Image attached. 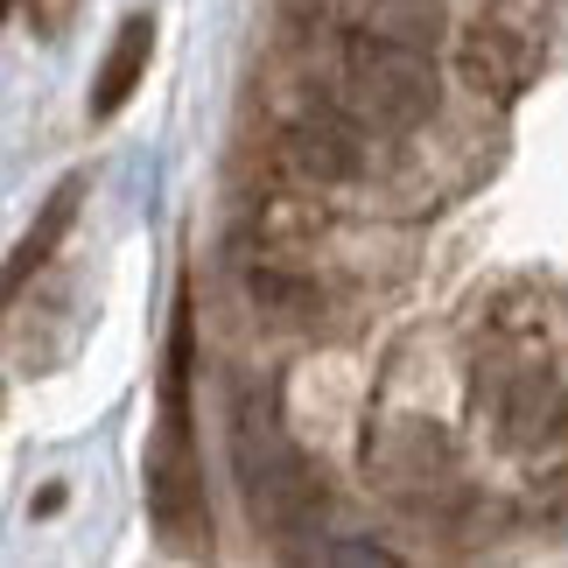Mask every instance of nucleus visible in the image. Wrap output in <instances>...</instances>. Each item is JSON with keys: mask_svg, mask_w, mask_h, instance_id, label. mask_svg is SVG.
I'll return each instance as SVG.
<instances>
[{"mask_svg": "<svg viewBox=\"0 0 568 568\" xmlns=\"http://www.w3.org/2000/svg\"><path fill=\"white\" fill-rule=\"evenodd\" d=\"M148 50H155V21L148 14H134L120 29V42H113V57H105V71H99V92H92V120H113L126 99H134V84H141V71H148Z\"/></svg>", "mask_w": 568, "mask_h": 568, "instance_id": "nucleus-1", "label": "nucleus"}, {"mask_svg": "<svg viewBox=\"0 0 568 568\" xmlns=\"http://www.w3.org/2000/svg\"><path fill=\"white\" fill-rule=\"evenodd\" d=\"M71 211H78V183H63V190L50 196V211H42V225H36L29 239H21V246H14V260L0 267V310H8V302H14L21 288H29V274L42 267V260H50V246L63 239V225H71Z\"/></svg>", "mask_w": 568, "mask_h": 568, "instance_id": "nucleus-2", "label": "nucleus"}, {"mask_svg": "<svg viewBox=\"0 0 568 568\" xmlns=\"http://www.w3.org/2000/svg\"><path fill=\"white\" fill-rule=\"evenodd\" d=\"M8 8H14V0H0V14H8Z\"/></svg>", "mask_w": 568, "mask_h": 568, "instance_id": "nucleus-3", "label": "nucleus"}]
</instances>
